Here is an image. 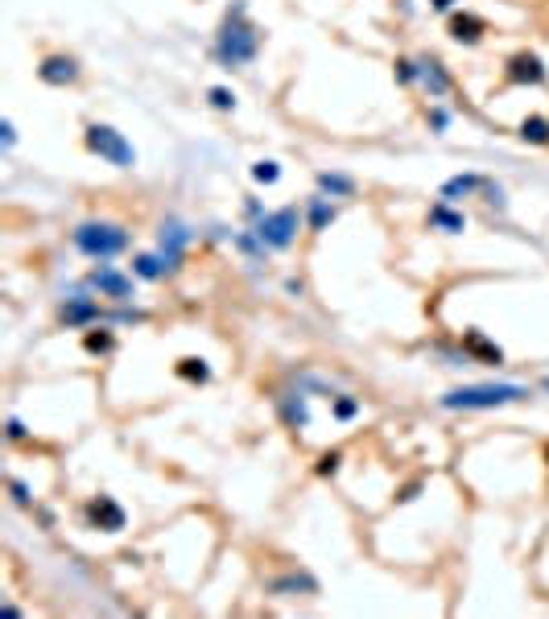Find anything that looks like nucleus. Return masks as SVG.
Listing matches in <instances>:
<instances>
[{
	"label": "nucleus",
	"mask_w": 549,
	"mask_h": 619,
	"mask_svg": "<svg viewBox=\"0 0 549 619\" xmlns=\"http://www.w3.org/2000/svg\"><path fill=\"white\" fill-rule=\"evenodd\" d=\"M261 45H265L261 25H256V21H248V5H244V0H235L232 9L224 13L219 29H215V45H211L215 63L224 66V71H240V66L256 63Z\"/></svg>",
	"instance_id": "nucleus-1"
},
{
	"label": "nucleus",
	"mask_w": 549,
	"mask_h": 619,
	"mask_svg": "<svg viewBox=\"0 0 549 619\" xmlns=\"http://www.w3.org/2000/svg\"><path fill=\"white\" fill-rule=\"evenodd\" d=\"M529 384H513V380H484V384H463L442 393L438 404L446 413H487V409H504V404L529 401Z\"/></svg>",
	"instance_id": "nucleus-2"
},
{
	"label": "nucleus",
	"mask_w": 549,
	"mask_h": 619,
	"mask_svg": "<svg viewBox=\"0 0 549 619\" xmlns=\"http://www.w3.org/2000/svg\"><path fill=\"white\" fill-rule=\"evenodd\" d=\"M71 244H75V252L87 256V261L104 265V261L125 256L128 244H133V235H128L125 224H112V219H83V224H75Z\"/></svg>",
	"instance_id": "nucleus-3"
},
{
	"label": "nucleus",
	"mask_w": 549,
	"mask_h": 619,
	"mask_svg": "<svg viewBox=\"0 0 549 619\" xmlns=\"http://www.w3.org/2000/svg\"><path fill=\"white\" fill-rule=\"evenodd\" d=\"M83 145H87V153H95L99 162L116 165V170H133V165H136L133 141H128L120 128H112V125H99V120H91V125L83 128Z\"/></svg>",
	"instance_id": "nucleus-4"
},
{
	"label": "nucleus",
	"mask_w": 549,
	"mask_h": 619,
	"mask_svg": "<svg viewBox=\"0 0 549 619\" xmlns=\"http://www.w3.org/2000/svg\"><path fill=\"white\" fill-rule=\"evenodd\" d=\"M253 227H256V235L269 244V252H289L297 244V232L306 227V211H302L297 203H289V206L269 211V215H265L261 224H253Z\"/></svg>",
	"instance_id": "nucleus-5"
},
{
	"label": "nucleus",
	"mask_w": 549,
	"mask_h": 619,
	"mask_svg": "<svg viewBox=\"0 0 549 619\" xmlns=\"http://www.w3.org/2000/svg\"><path fill=\"white\" fill-rule=\"evenodd\" d=\"M83 285L91 289V294H99L104 302H112V305H133V297H136V273H120L116 265H95V269L87 273V281Z\"/></svg>",
	"instance_id": "nucleus-6"
},
{
	"label": "nucleus",
	"mask_w": 549,
	"mask_h": 619,
	"mask_svg": "<svg viewBox=\"0 0 549 619\" xmlns=\"http://www.w3.org/2000/svg\"><path fill=\"white\" fill-rule=\"evenodd\" d=\"M83 521H87V529L95 533H125L128 529V512L125 504L116 500V495H91L87 504H83Z\"/></svg>",
	"instance_id": "nucleus-7"
},
{
	"label": "nucleus",
	"mask_w": 549,
	"mask_h": 619,
	"mask_svg": "<svg viewBox=\"0 0 549 619\" xmlns=\"http://www.w3.org/2000/svg\"><path fill=\"white\" fill-rule=\"evenodd\" d=\"M190 244H195V232H190V224H182L178 215H170V219H162V224H157V252L165 256L170 273L182 269Z\"/></svg>",
	"instance_id": "nucleus-8"
},
{
	"label": "nucleus",
	"mask_w": 549,
	"mask_h": 619,
	"mask_svg": "<svg viewBox=\"0 0 549 619\" xmlns=\"http://www.w3.org/2000/svg\"><path fill=\"white\" fill-rule=\"evenodd\" d=\"M58 323H63L66 331H87V326H99L104 323V310H99L95 294H91L87 285H83L79 294H71L63 305H58Z\"/></svg>",
	"instance_id": "nucleus-9"
},
{
	"label": "nucleus",
	"mask_w": 549,
	"mask_h": 619,
	"mask_svg": "<svg viewBox=\"0 0 549 619\" xmlns=\"http://www.w3.org/2000/svg\"><path fill=\"white\" fill-rule=\"evenodd\" d=\"M504 83H508V87H545V83H549V71H545V63H541L537 55L521 50V55L508 58Z\"/></svg>",
	"instance_id": "nucleus-10"
},
{
	"label": "nucleus",
	"mask_w": 549,
	"mask_h": 619,
	"mask_svg": "<svg viewBox=\"0 0 549 619\" xmlns=\"http://www.w3.org/2000/svg\"><path fill=\"white\" fill-rule=\"evenodd\" d=\"M83 66L75 55H45L42 63H37V79L45 83V87H71V83H79Z\"/></svg>",
	"instance_id": "nucleus-11"
},
{
	"label": "nucleus",
	"mask_w": 549,
	"mask_h": 619,
	"mask_svg": "<svg viewBox=\"0 0 549 619\" xmlns=\"http://www.w3.org/2000/svg\"><path fill=\"white\" fill-rule=\"evenodd\" d=\"M446 34H451V42H459V45H479L487 34V21L471 9H454L451 17H446Z\"/></svg>",
	"instance_id": "nucleus-12"
},
{
	"label": "nucleus",
	"mask_w": 549,
	"mask_h": 619,
	"mask_svg": "<svg viewBox=\"0 0 549 619\" xmlns=\"http://www.w3.org/2000/svg\"><path fill=\"white\" fill-rule=\"evenodd\" d=\"M425 224H430L434 232H442V235H463V232H467V215H463L454 203H446V198L430 203V211H425Z\"/></svg>",
	"instance_id": "nucleus-13"
},
{
	"label": "nucleus",
	"mask_w": 549,
	"mask_h": 619,
	"mask_svg": "<svg viewBox=\"0 0 549 619\" xmlns=\"http://www.w3.org/2000/svg\"><path fill=\"white\" fill-rule=\"evenodd\" d=\"M417 66H422V87H425V95H430V99H446V95H451L454 79H451V71L442 66V58L422 55V58H417Z\"/></svg>",
	"instance_id": "nucleus-14"
},
{
	"label": "nucleus",
	"mask_w": 549,
	"mask_h": 619,
	"mask_svg": "<svg viewBox=\"0 0 549 619\" xmlns=\"http://www.w3.org/2000/svg\"><path fill=\"white\" fill-rule=\"evenodd\" d=\"M277 413H281V422L289 425L294 434L310 430V396L297 388V393H281L277 396Z\"/></svg>",
	"instance_id": "nucleus-15"
},
{
	"label": "nucleus",
	"mask_w": 549,
	"mask_h": 619,
	"mask_svg": "<svg viewBox=\"0 0 549 619\" xmlns=\"http://www.w3.org/2000/svg\"><path fill=\"white\" fill-rule=\"evenodd\" d=\"M302 211H306V232H310V235H323L326 227H331L334 219H339V206H334L331 198L323 195V190H318V195H310Z\"/></svg>",
	"instance_id": "nucleus-16"
},
{
	"label": "nucleus",
	"mask_w": 549,
	"mask_h": 619,
	"mask_svg": "<svg viewBox=\"0 0 549 619\" xmlns=\"http://www.w3.org/2000/svg\"><path fill=\"white\" fill-rule=\"evenodd\" d=\"M484 186H487V178H484V174H454V178H446V182H442L438 198H446V203H463V198H475V195H484Z\"/></svg>",
	"instance_id": "nucleus-17"
},
{
	"label": "nucleus",
	"mask_w": 549,
	"mask_h": 619,
	"mask_svg": "<svg viewBox=\"0 0 549 619\" xmlns=\"http://www.w3.org/2000/svg\"><path fill=\"white\" fill-rule=\"evenodd\" d=\"M463 351H467L471 364H495V368L504 364V351L495 347L484 331H463Z\"/></svg>",
	"instance_id": "nucleus-18"
},
{
	"label": "nucleus",
	"mask_w": 549,
	"mask_h": 619,
	"mask_svg": "<svg viewBox=\"0 0 549 619\" xmlns=\"http://www.w3.org/2000/svg\"><path fill=\"white\" fill-rule=\"evenodd\" d=\"M269 591H273V594H285V599H289V594H318V578L306 574V570H294V574L273 578Z\"/></svg>",
	"instance_id": "nucleus-19"
},
{
	"label": "nucleus",
	"mask_w": 549,
	"mask_h": 619,
	"mask_svg": "<svg viewBox=\"0 0 549 619\" xmlns=\"http://www.w3.org/2000/svg\"><path fill=\"white\" fill-rule=\"evenodd\" d=\"M314 182L326 198H352L355 195V178L352 174H343V170H318Z\"/></svg>",
	"instance_id": "nucleus-20"
},
{
	"label": "nucleus",
	"mask_w": 549,
	"mask_h": 619,
	"mask_svg": "<svg viewBox=\"0 0 549 619\" xmlns=\"http://www.w3.org/2000/svg\"><path fill=\"white\" fill-rule=\"evenodd\" d=\"M133 273H136V281H165L170 277V265H165L162 252H136Z\"/></svg>",
	"instance_id": "nucleus-21"
},
{
	"label": "nucleus",
	"mask_w": 549,
	"mask_h": 619,
	"mask_svg": "<svg viewBox=\"0 0 549 619\" xmlns=\"http://www.w3.org/2000/svg\"><path fill=\"white\" fill-rule=\"evenodd\" d=\"M174 372H178V380H186V384H211V364L203 355H182L178 364H174Z\"/></svg>",
	"instance_id": "nucleus-22"
},
{
	"label": "nucleus",
	"mask_w": 549,
	"mask_h": 619,
	"mask_svg": "<svg viewBox=\"0 0 549 619\" xmlns=\"http://www.w3.org/2000/svg\"><path fill=\"white\" fill-rule=\"evenodd\" d=\"M83 351H87V355H112V351H116V334H112L104 323L87 326V334H83Z\"/></svg>",
	"instance_id": "nucleus-23"
},
{
	"label": "nucleus",
	"mask_w": 549,
	"mask_h": 619,
	"mask_svg": "<svg viewBox=\"0 0 549 619\" xmlns=\"http://www.w3.org/2000/svg\"><path fill=\"white\" fill-rule=\"evenodd\" d=\"M516 136H521L524 145H549V116H524L521 128H516Z\"/></svg>",
	"instance_id": "nucleus-24"
},
{
	"label": "nucleus",
	"mask_w": 549,
	"mask_h": 619,
	"mask_svg": "<svg viewBox=\"0 0 549 619\" xmlns=\"http://www.w3.org/2000/svg\"><path fill=\"white\" fill-rule=\"evenodd\" d=\"M232 244L244 252V256H248V261H265V256H269V244L256 235V227H248V232H235Z\"/></svg>",
	"instance_id": "nucleus-25"
},
{
	"label": "nucleus",
	"mask_w": 549,
	"mask_h": 619,
	"mask_svg": "<svg viewBox=\"0 0 549 619\" xmlns=\"http://www.w3.org/2000/svg\"><path fill=\"white\" fill-rule=\"evenodd\" d=\"M331 417H334V422H355V417H360V396L334 393L331 396Z\"/></svg>",
	"instance_id": "nucleus-26"
},
{
	"label": "nucleus",
	"mask_w": 549,
	"mask_h": 619,
	"mask_svg": "<svg viewBox=\"0 0 549 619\" xmlns=\"http://www.w3.org/2000/svg\"><path fill=\"white\" fill-rule=\"evenodd\" d=\"M253 182L256 186H277L281 182V162H273V157H265V162H253Z\"/></svg>",
	"instance_id": "nucleus-27"
},
{
	"label": "nucleus",
	"mask_w": 549,
	"mask_h": 619,
	"mask_svg": "<svg viewBox=\"0 0 549 619\" xmlns=\"http://www.w3.org/2000/svg\"><path fill=\"white\" fill-rule=\"evenodd\" d=\"M396 83H401V87L422 83V66H417V58H396Z\"/></svg>",
	"instance_id": "nucleus-28"
},
{
	"label": "nucleus",
	"mask_w": 549,
	"mask_h": 619,
	"mask_svg": "<svg viewBox=\"0 0 549 619\" xmlns=\"http://www.w3.org/2000/svg\"><path fill=\"white\" fill-rule=\"evenodd\" d=\"M425 125H430L434 136H442L446 128H451V112L442 108V104H430V108H425Z\"/></svg>",
	"instance_id": "nucleus-29"
},
{
	"label": "nucleus",
	"mask_w": 549,
	"mask_h": 619,
	"mask_svg": "<svg viewBox=\"0 0 549 619\" xmlns=\"http://www.w3.org/2000/svg\"><path fill=\"white\" fill-rule=\"evenodd\" d=\"M104 323H120V326H141V323H149V314H145V310H133V305H120L116 314H104Z\"/></svg>",
	"instance_id": "nucleus-30"
},
{
	"label": "nucleus",
	"mask_w": 549,
	"mask_h": 619,
	"mask_svg": "<svg viewBox=\"0 0 549 619\" xmlns=\"http://www.w3.org/2000/svg\"><path fill=\"white\" fill-rule=\"evenodd\" d=\"M207 104L215 112H235V91L232 87H211L207 91Z\"/></svg>",
	"instance_id": "nucleus-31"
},
{
	"label": "nucleus",
	"mask_w": 549,
	"mask_h": 619,
	"mask_svg": "<svg viewBox=\"0 0 549 619\" xmlns=\"http://www.w3.org/2000/svg\"><path fill=\"white\" fill-rule=\"evenodd\" d=\"M339 467H343V450H323V454H318V475L323 479H331V475H339Z\"/></svg>",
	"instance_id": "nucleus-32"
},
{
	"label": "nucleus",
	"mask_w": 549,
	"mask_h": 619,
	"mask_svg": "<svg viewBox=\"0 0 549 619\" xmlns=\"http://www.w3.org/2000/svg\"><path fill=\"white\" fill-rule=\"evenodd\" d=\"M484 203L492 206V211H508V195H504V186L487 178V186H484Z\"/></svg>",
	"instance_id": "nucleus-33"
},
{
	"label": "nucleus",
	"mask_w": 549,
	"mask_h": 619,
	"mask_svg": "<svg viewBox=\"0 0 549 619\" xmlns=\"http://www.w3.org/2000/svg\"><path fill=\"white\" fill-rule=\"evenodd\" d=\"M9 495H13V504H17V508H34V495H29V484H25V479L13 475V479H9Z\"/></svg>",
	"instance_id": "nucleus-34"
},
{
	"label": "nucleus",
	"mask_w": 549,
	"mask_h": 619,
	"mask_svg": "<svg viewBox=\"0 0 549 619\" xmlns=\"http://www.w3.org/2000/svg\"><path fill=\"white\" fill-rule=\"evenodd\" d=\"M269 215V211H265V203L256 195H244V219H248V224H261V219Z\"/></svg>",
	"instance_id": "nucleus-35"
},
{
	"label": "nucleus",
	"mask_w": 549,
	"mask_h": 619,
	"mask_svg": "<svg viewBox=\"0 0 549 619\" xmlns=\"http://www.w3.org/2000/svg\"><path fill=\"white\" fill-rule=\"evenodd\" d=\"M13 145H17V128H13V120H0V149L13 153Z\"/></svg>",
	"instance_id": "nucleus-36"
},
{
	"label": "nucleus",
	"mask_w": 549,
	"mask_h": 619,
	"mask_svg": "<svg viewBox=\"0 0 549 619\" xmlns=\"http://www.w3.org/2000/svg\"><path fill=\"white\" fill-rule=\"evenodd\" d=\"M5 430H9V442H25L29 438V430H25V422H21V417H9V422H5Z\"/></svg>",
	"instance_id": "nucleus-37"
},
{
	"label": "nucleus",
	"mask_w": 549,
	"mask_h": 619,
	"mask_svg": "<svg viewBox=\"0 0 549 619\" xmlns=\"http://www.w3.org/2000/svg\"><path fill=\"white\" fill-rule=\"evenodd\" d=\"M422 479H414V484H405L401 487V492H396V504H409V500H417V492H422Z\"/></svg>",
	"instance_id": "nucleus-38"
},
{
	"label": "nucleus",
	"mask_w": 549,
	"mask_h": 619,
	"mask_svg": "<svg viewBox=\"0 0 549 619\" xmlns=\"http://www.w3.org/2000/svg\"><path fill=\"white\" fill-rule=\"evenodd\" d=\"M459 5H463V0H430V9H434V13H454Z\"/></svg>",
	"instance_id": "nucleus-39"
},
{
	"label": "nucleus",
	"mask_w": 549,
	"mask_h": 619,
	"mask_svg": "<svg viewBox=\"0 0 549 619\" xmlns=\"http://www.w3.org/2000/svg\"><path fill=\"white\" fill-rule=\"evenodd\" d=\"M541 393H549V376H545V380H541Z\"/></svg>",
	"instance_id": "nucleus-40"
},
{
	"label": "nucleus",
	"mask_w": 549,
	"mask_h": 619,
	"mask_svg": "<svg viewBox=\"0 0 549 619\" xmlns=\"http://www.w3.org/2000/svg\"><path fill=\"white\" fill-rule=\"evenodd\" d=\"M545 463H549V442H545Z\"/></svg>",
	"instance_id": "nucleus-41"
}]
</instances>
